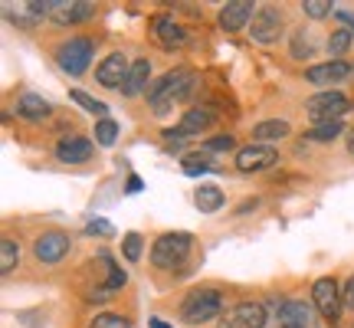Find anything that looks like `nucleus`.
I'll use <instances>...</instances> for the list:
<instances>
[{
	"instance_id": "1",
	"label": "nucleus",
	"mask_w": 354,
	"mask_h": 328,
	"mask_svg": "<svg viewBox=\"0 0 354 328\" xmlns=\"http://www.w3.org/2000/svg\"><path fill=\"white\" fill-rule=\"evenodd\" d=\"M197 86V76L190 73V69H174V73H167L148 89V102L154 105V112H171L174 109V102L187 99L190 92Z\"/></svg>"
},
{
	"instance_id": "2",
	"label": "nucleus",
	"mask_w": 354,
	"mask_h": 328,
	"mask_svg": "<svg viewBox=\"0 0 354 328\" xmlns=\"http://www.w3.org/2000/svg\"><path fill=\"white\" fill-rule=\"evenodd\" d=\"M220 309H223V292L220 289H197L184 299L180 318H184L187 325H203V322H210V318L220 316Z\"/></svg>"
},
{
	"instance_id": "3",
	"label": "nucleus",
	"mask_w": 354,
	"mask_h": 328,
	"mask_svg": "<svg viewBox=\"0 0 354 328\" xmlns=\"http://www.w3.org/2000/svg\"><path fill=\"white\" fill-rule=\"evenodd\" d=\"M190 246H194L190 233H165L151 246V263L158 269H174L190 256Z\"/></svg>"
},
{
	"instance_id": "4",
	"label": "nucleus",
	"mask_w": 354,
	"mask_h": 328,
	"mask_svg": "<svg viewBox=\"0 0 354 328\" xmlns=\"http://www.w3.org/2000/svg\"><path fill=\"white\" fill-rule=\"evenodd\" d=\"M92 56H95V43L88 37H73L56 50V63L63 66V73H69V76H82L92 63Z\"/></svg>"
},
{
	"instance_id": "5",
	"label": "nucleus",
	"mask_w": 354,
	"mask_h": 328,
	"mask_svg": "<svg viewBox=\"0 0 354 328\" xmlns=\"http://www.w3.org/2000/svg\"><path fill=\"white\" fill-rule=\"evenodd\" d=\"M305 112L312 115V122H342V115L348 112V99H344L338 89H325V92H315L312 99L305 102Z\"/></svg>"
},
{
	"instance_id": "6",
	"label": "nucleus",
	"mask_w": 354,
	"mask_h": 328,
	"mask_svg": "<svg viewBox=\"0 0 354 328\" xmlns=\"http://www.w3.org/2000/svg\"><path fill=\"white\" fill-rule=\"evenodd\" d=\"M279 325L289 328H315V305H305L302 299H272L269 302Z\"/></svg>"
},
{
	"instance_id": "7",
	"label": "nucleus",
	"mask_w": 354,
	"mask_h": 328,
	"mask_svg": "<svg viewBox=\"0 0 354 328\" xmlns=\"http://www.w3.org/2000/svg\"><path fill=\"white\" fill-rule=\"evenodd\" d=\"M312 305H315V312L322 318H328V322H338L344 309V299H342V289H338V282L331 276L318 279L315 286H312Z\"/></svg>"
},
{
	"instance_id": "8",
	"label": "nucleus",
	"mask_w": 354,
	"mask_h": 328,
	"mask_svg": "<svg viewBox=\"0 0 354 328\" xmlns=\"http://www.w3.org/2000/svg\"><path fill=\"white\" fill-rule=\"evenodd\" d=\"M266 305L263 302H240L220 316V328H263Z\"/></svg>"
},
{
	"instance_id": "9",
	"label": "nucleus",
	"mask_w": 354,
	"mask_h": 328,
	"mask_svg": "<svg viewBox=\"0 0 354 328\" xmlns=\"http://www.w3.org/2000/svg\"><path fill=\"white\" fill-rule=\"evenodd\" d=\"M69 237H66L63 230H46L43 237H37V246H33V253H37L39 263H59L66 253H69Z\"/></svg>"
},
{
	"instance_id": "10",
	"label": "nucleus",
	"mask_w": 354,
	"mask_h": 328,
	"mask_svg": "<svg viewBox=\"0 0 354 328\" xmlns=\"http://www.w3.org/2000/svg\"><path fill=\"white\" fill-rule=\"evenodd\" d=\"M256 43H272V39L282 37V13L276 7H259L253 17V26H250Z\"/></svg>"
},
{
	"instance_id": "11",
	"label": "nucleus",
	"mask_w": 354,
	"mask_h": 328,
	"mask_svg": "<svg viewBox=\"0 0 354 328\" xmlns=\"http://www.w3.org/2000/svg\"><path fill=\"white\" fill-rule=\"evenodd\" d=\"M276 161H279V154H276V148H269V145H250V148L236 152V167L246 171V174L266 171V167H272Z\"/></svg>"
},
{
	"instance_id": "12",
	"label": "nucleus",
	"mask_w": 354,
	"mask_h": 328,
	"mask_svg": "<svg viewBox=\"0 0 354 328\" xmlns=\"http://www.w3.org/2000/svg\"><path fill=\"white\" fill-rule=\"evenodd\" d=\"M128 73H131V63L125 60V53H112V56H105V63H99L95 79L102 86H125Z\"/></svg>"
},
{
	"instance_id": "13",
	"label": "nucleus",
	"mask_w": 354,
	"mask_h": 328,
	"mask_svg": "<svg viewBox=\"0 0 354 328\" xmlns=\"http://www.w3.org/2000/svg\"><path fill=\"white\" fill-rule=\"evenodd\" d=\"M351 76V66L344 63V60H331V63H318L312 66L305 79L308 82H315V86H335V82H342V79Z\"/></svg>"
},
{
	"instance_id": "14",
	"label": "nucleus",
	"mask_w": 354,
	"mask_h": 328,
	"mask_svg": "<svg viewBox=\"0 0 354 328\" xmlns=\"http://www.w3.org/2000/svg\"><path fill=\"white\" fill-rule=\"evenodd\" d=\"M253 10L256 7L250 0H230V3H223V10H220V26H223L227 33H236V30L246 26L250 17H256Z\"/></svg>"
},
{
	"instance_id": "15",
	"label": "nucleus",
	"mask_w": 354,
	"mask_h": 328,
	"mask_svg": "<svg viewBox=\"0 0 354 328\" xmlns=\"http://www.w3.org/2000/svg\"><path fill=\"white\" fill-rule=\"evenodd\" d=\"M92 141L82 138V135H73V138H59V145H56V158L63 164H82L92 158Z\"/></svg>"
},
{
	"instance_id": "16",
	"label": "nucleus",
	"mask_w": 354,
	"mask_h": 328,
	"mask_svg": "<svg viewBox=\"0 0 354 328\" xmlns=\"http://www.w3.org/2000/svg\"><path fill=\"white\" fill-rule=\"evenodd\" d=\"M154 39H158L165 50H180V46L187 43V33H184L174 20L161 17V20H154Z\"/></svg>"
},
{
	"instance_id": "17",
	"label": "nucleus",
	"mask_w": 354,
	"mask_h": 328,
	"mask_svg": "<svg viewBox=\"0 0 354 328\" xmlns=\"http://www.w3.org/2000/svg\"><path fill=\"white\" fill-rule=\"evenodd\" d=\"M95 17V3H53V20L56 24H82Z\"/></svg>"
},
{
	"instance_id": "18",
	"label": "nucleus",
	"mask_w": 354,
	"mask_h": 328,
	"mask_svg": "<svg viewBox=\"0 0 354 328\" xmlns=\"http://www.w3.org/2000/svg\"><path fill=\"white\" fill-rule=\"evenodd\" d=\"M148 79H151V63H148V60H135L122 92H125V95H141V92L148 89Z\"/></svg>"
},
{
	"instance_id": "19",
	"label": "nucleus",
	"mask_w": 354,
	"mask_h": 328,
	"mask_svg": "<svg viewBox=\"0 0 354 328\" xmlns=\"http://www.w3.org/2000/svg\"><path fill=\"white\" fill-rule=\"evenodd\" d=\"M210 122H214V115L207 112V109H190V112L180 118V125L174 128V135H180V138H187V135H201L203 128H210Z\"/></svg>"
},
{
	"instance_id": "20",
	"label": "nucleus",
	"mask_w": 354,
	"mask_h": 328,
	"mask_svg": "<svg viewBox=\"0 0 354 328\" xmlns=\"http://www.w3.org/2000/svg\"><path fill=\"white\" fill-rule=\"evenodd\" d=\"M17 112L24 115L26 122H43L53 109H50V102L46 99H39V95H33V92H24L20 102H17Z\"/></svg>"
},
{
	"instance_id": "21",
	"label": "nucleus",
	"mask_w": 354,
	"mask_h": 328,
	"mask_svg": "<svg viewBox=\"0 0 354 328\" xmlns=\"http://www.w3.org/2000/svg\"><path fill=\"white\" fill-rule=\"evenodd\" d=\"M194 203H197V210H201V214H214V210H220V207H223V190L214 188V184H207V188L197 190Z\"/></svg>"
},
{
	"instance_id": "22",
	"label": "nucleus",
	"mask_w": 354,
	"mask_h": 328,
	"mask_svg": "<svg viewBox=\"0 0 354 328\" xmlns=\"http://www.w3.org/2000/svg\"><path fill=\"white\" fill-rule=\"evenodd\" d=\"M289 135V122H279V118H269V122H259L253 128V138L256 141H279Z\"/></svg>"
},
{
	"instance_id": "23",
	"label": "nucleus",
	"mask_w": 354,
	"mask_h": 328,
	"mask_svg": "<svg viewBox=\"0 0 354 328\" xmlns=\"http://www.w3.org/2000/svg\"><path fill=\"white\" fill-rule=\"evenodd\" d=\"M180 167H184V174H190V177L203 174V171H214V164H210V158H207V154H201V152L184 154V158H180Z\"/></svg>"
},
{
	"instance_id": "24",
	"label": "nucleus",
	"mask_w": 354,
	"mask_h": 328,
	"mask_svg": "<svg viewBox=\"0 0 354 328\" xmlns=\"http://www.w3.org/2000/svg\"><path fill=\"white\" fill-rule=\"evenodd\" d=\"M115 138H118V122H112V118H99V122H95V141H99L102 148H112Z\"/></svg>"
},
{
	"instance_id": "25",
	"label": "nucleus",
	"mask_w": 354,
	"mask_h": 328,
	"mask_svg": "<svg viewBox=\"0 0 354 328\" xmlns=\"http://www.w3.org/2000/svg\"><path fill=\"white\" fill-rule=\"evenodd\" d=\"M17 259H20V250H17V243H13L10 237H3V243H0V273H3V276H7V273H13Z\"/></svg>"
},
{
	"instance_id": "26",
	"label": "nucleus",
	"mask_w": 354,
	"mask_h": 328,
	"mask_svg": "<svg viewBox=\"0 0 354 328\" xmlns=\"http://www.w3.org/2000/svg\"><path fill=\"white\" fill-rule=\"evenodd\" d=\"M342 131H344L342 122H322V125H315L308 135H305V138H308V141H331V138H338Z\"/></svg>"
},
{
	"instance_id": "27",
	"label": "nucleus",
	"mask_w": 354,
	"mask_h": 328,
	"mask_svg": "<svg viewBox=\"0 0 354 328\" xmlns=\"http://www.w3.org/2000/svg\"><path fill=\"white\" fill-rule=\"evenodd\" d=\"M69 95H73V99H76L79 105H82L86 112H92V115H105V112H109V105H105V102H99V99H92V95H86L82 89H73Z\"/></svg>"
},
{
	"instance_id": "28",
	"label": "nucleus",
	"mask_w": 354,
	"mask_h": 328,
	"mask_svg": "<svg viewBox=\"0 0 354 328\" xmlns=\"http://www.w3.org/2000/svg\"><path fill=\"white\" fill-rule=\"evenodd\" d=\"M351 37H354L351 30H335V33L328 37V53L335 56V60H338V56H342V53L351 46Z\"/></svg>"
},
{
	"instance_id": "29",
	"label": "nucleus",
	"mask_w": 354,
	"mask_h": 328,
	"mask_svg": "<svg viewBox=\"0 0 354 328\" xmlns=\"http://www.w3.org/2000/svg\"><path fill=\"white\" fill-rule=\"evenodd\" d=\"M88 328H131V322L125 316H95Z\"/></svg>"
},
{
	"instance_id": "30",
	"label": "nucleus",
	"mask_w": 354,
	"mask_h": 328,
	"mask_svg": "<svg viewBox=\"0 0 354 328\" xmlns=\"http://www.w3.org/2000/svg\"><path fill=\"white\" fill-rule=\"evenodd\" d=\"M302 10L308 13L312 20H322V17H328V13L335 10V7H331L328 0H305V3H302Z\"/></svg>"
},
{
	"instance_id": "31",
	"label": "nucleus",
	"mask_w": 354,
	"mask_h": 328,
	"mask_svg": "<svg viewBox=\"0 0 354 328\" xmlns=\"http://www.w3.org/2000/svg\"><path fill=\"white\" fill-rule=\"evenodd\" d=\"M308 53H312V39H308L305 30H299V33L292 37V56H299V60H302V56H308Z\"/></svg>"
},
{
	"instance_id": "32",
	"label": "nucleus",
	"mask_w": 354,
	"mask_h": 328,
	"mask_svg": "<svg viewBox=\"0 0 354 328\" xmlns=\"http://www.w3.org/2000/svg\"><path fill=\"white\" fill-rule=\"evenodd\" d=\"M122 246H125V259L138 263V259H141V237H138V233H128L125 240H122Z\"/></svg>"
},
{
	"instance_id": "33",
	"label": "nucleus",
	"mask_w": 354,
	"mask_h": 328,
	"mask_svg": "<svg viewBox=\"0 0 354 328\" xmlns=\"http://www.w3.org/2000/svg\"><path fill=\"white\" fill-rule=\"evenodd\" d=\"M86 233H92V237H112L115 227H112V224H105V220H88Z\"/></svg>"
},
{
	"instance_id": "34",
	"label": "nucleus",
	"mask_w": 354,
	"mask_h": 328,
	"mask_svg": "<svg viewBox=\"0 0 354 328\" xmlns=\"http://www.w3.org/2000/svg\"><path fill=\"white\" fill-rule=\"evenodd\" d=\"M233 148V135H216L207 141V152H230Z\"/></svg>"
},
{
	"instance_id": "35",
	"label": "nucleus",
	"mask_w": 354,
	"mask_h": 328,
	"mask_svg": "<svg viewBox=\"0 0 354 328\" xmlns=\"http://www.w3.org/2000/svg\"><path fill=\"white\" fill-rule=\"evenodd\" d=\"M342 299H344V305L348 309H354V276L344 282V292H342Z\"/></svg>"
},
{
	"instance_id": "36",
	"label": "nucleus",
	"mask_w": 354,
	"mask_h": 328,
	"mask_svg": "<svg viewBox=\"0 0 354 328\" xmlns=\"http://www.w3.org/2000/svg\"><path fill=\"white\" fill-rule=\"evenodd\" d=\"M338 13V20H344V24L351 26V33H354V13H348V10H335Z\"/></svg>"
},
{
	"instance_id": "37",
	"label": "nucleus",
	"mask_w": 354,
	"mask_h": 328,
	"mask_svg": "<svg viewBox=\"0 0 354 328\" xmlns=\"http://www.w3.org/2000/svg\"><path fill=\"white\" fill-rule=\"evenodd\" d=\"M128 190H131V194H138V190H141V177H135V174L128 177Z\"/></svg>"
},
{
	"instance_id": "38",
	"label": "nucleus",
	"mask_w": 354,
	"mask_h": 328,
	"mask_svg": "<svg viewBox=\"0 0 354 328\" xmlns=\"http://www.w3.org/2000/svg\"><path fill=\"white\" fill-rule=\"evenodd\" d=\"M151 328H171V325H167L165 318H151Z\"/></svg>"
},
{
	"instance_id": "39",
	"label": "nucleus",
	"mask_w": 354,
	"mask_h": 328,
	"mask_svg": "<svg viewBox=\"0 0 354 328\" xmlns=\"http://www.w3.org/2000/svg\"><path fill=\"white\" fill-rule=\"evenodd\" d=\"M348 152L354 154V128H351V131H348Z\"/></svg>"
},
{
	"instance_id": "40",
	"label": "nucleus",
	"mask_w": 354,
	"mask_h": 328,
	"mask_svg": "<svg viewBox=\"0 0 354 328\" xmlns=\"http://www.w3.org/2000/svg\"><path fill=\"white\" fill-rule=\"evenodd\" d=\"M272 328H289V325H272Z\"/></svg>"
},
{
	"instance_id": "41",
	"label": "nucleus",
	"mask_w": 354,
	"mask_h": 328,
	"mask_svg": "<svg viewBox=\"0 0 354 328\" xmlns=\"http://www.w3.org/2000/svg\"><path fill=\"white\" fill-rule=\"evenodd\" d=\"M351 76H354V66H351Z\"/></svg>"
}]
</instances>
